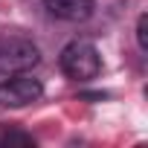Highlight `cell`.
Segmentation results:
<instances>
[{
  "label": "cell",
  "mask_w": 148,
  "mask_h": 148,
  "mask_svg": "<svg viewBox=\"0 0 148 148\" xmlns=\"http://www.w3.org/2000/svg\"><path fill=\"white\" fill-rule=\"evenodd\" d=\"M61 73L73 82H90L99 76L102 70V58H99V49L90 44V41H70L64 49H61Z\"/></svg>",
  "instance_id": "6da1fadb"
},
{
  "label": "cell",
  "mask_w": 148,
  "mask_h": 148,
  "mask_svg": "<svg viewBox=\"0 0 148 148\" xmlns=\"http://www.w3.org/2000/svg\"><path fill=\"white\" fill-rule=\"evenodd\" d=\"M41 61V49L29 41V38H0V73L3 76H15V73H29L32 67H38Z\"/></svg>",
  "instance_id": "7a4b0ae2"
},
{
  "label": "cell",
  "mask_w": 148,
  "mask_h": 148,
  "mask_svg": "<svg viewBox=\"0 0 148 148\" xmlns=\"http://www.w3.org/2000/svg\"><path fill=\"white\" fill-rule=\"evenodd\" d=\"M44 96V84L26 73H15L0 84V108H26Z\"/></svg>",
  "instance_id": "3957f363"
},
{
  "label": "cell",
  "mask_w": 148,
  "mask_h": 148,
  "mask_svg": "<svg viewBox=\"0 0 148 148\" xmlns=\"http://www.w3.org/2000/svg\"><path fill=\"white\" fill-rule=\"evenodd\" d=\"M44 6L52 18L58 21H70V23H79L87 21L96 9V0H44Z\"/></svg>",
  "instance_id": "277c9868"
},
{
  "label": "cell",
  "mask_w": 148,
  "mask_h": 148,
  "mask_svg": "<svg viewBox=\"0 0 148 148\" xmlns=\"http://www.w3.org/2000/svg\"><path fill=\"white\" fill-rule=\"evenodd\" d=\"M0 145H23V148H29V145H35V139H32L29 134L9 131V134H3V136H0Z\"/></svg>",
  "instance_id": "5b68a950"
},
{
  "label": "cell",
  "mask_w": 148,
  "mask_h": 148,
  "mask_svg": "<svg viewBox=\"0 0 148 148\" xmlns=\"http://www.w3.org/2000/svg\"><path fill=\"white\" fill-rule=\"evenodd\" d=\"M148 15H139V21H136V44H139V49L145 52L148 49Z\"/></svg>",
  "instance_id": "8992f818"
}]
</instances>
